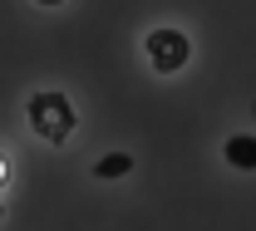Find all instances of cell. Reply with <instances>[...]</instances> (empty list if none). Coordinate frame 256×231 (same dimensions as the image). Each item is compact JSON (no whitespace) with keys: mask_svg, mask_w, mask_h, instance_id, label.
<instances>
[{"mask_svg":"<svg viewBox=\"0 0 256 231\" xmlns=\"http://www.w3.org/2000/svg\"><path fill=\"white\" fill-rule=\"evenodd\" d=\"M143 54H148V64L158 69V74H178V69H188L192 59V39L182 30H153L148 39H143Z\"/></svg>","mask_w":256,"mask_h":231,"instance_id":"7a4b0ae2","label":"cell"},{"mask_svg":"<svg viewBox=\"0 0 256 231\" xmlns=\"http://www.w3.org/2000/svg\"><path fill=\"white\" fill-rule=\"evenodd\" d=\"M40 5H64V0H40Z\"/></svg>","mask_w":256,"mask_h":231,"instance_id":"8992f818","label":"cell"},{"mask_svg":"<svg viewBox=\"0 0 256 231\" xmlns=\"http://www.w3.org/2000/svg\"><path fill=\"white\" fill-rule=\"evenodd\" d=\"M25 118H30V128L44 138V143H64L69 133H74V103L64 99L60 89H44V94H34L30 108H25Z\"/></svg>","mask_w":256,"mask_h":231,"instance_id":"6da1fadb","label":"cell"},{"mask_svg":"<svg viewBox=\"0 0 256 231\" xmlns=\"http://www.w3.org/2000/svg\"><path fill=\"white\" fill-rule=\"evenodd\" d=\"M5 182H10V167H5V158H0V187H5Z\"/></svg>","mask_w":256,"mask_h":231,"instance_id":"5b68a950","label":"cell"},{"mask_svg":"<svg viewBox=\"0 0 256 231\" xmlns=\"http://www.w3.org/2000/svg\"><path fill=\"white\" fill-rule=\"evenodd\" d=\"M222 158H226V167H236V172H256V138L252 133H232L222 143Z\"/></svg>","mask_w":256,"mask_h":231,"instance_id":"3957f363","label":"cell"},{"mask_svg":"<svg viewBox=\"0 0 256 231\" xmlns=\"http://www.w3.org/2000/svg\"><path fill=\"white\" fill-rule=\"evenodd\" d=\"M124 172H133V158H128V153H104L94 163V177H104V182H108V177H124Z\"/></svg>","mask_w":256,"mask_h":231,"instance_id":"277c9868","label":"cell"}]
</instances>
